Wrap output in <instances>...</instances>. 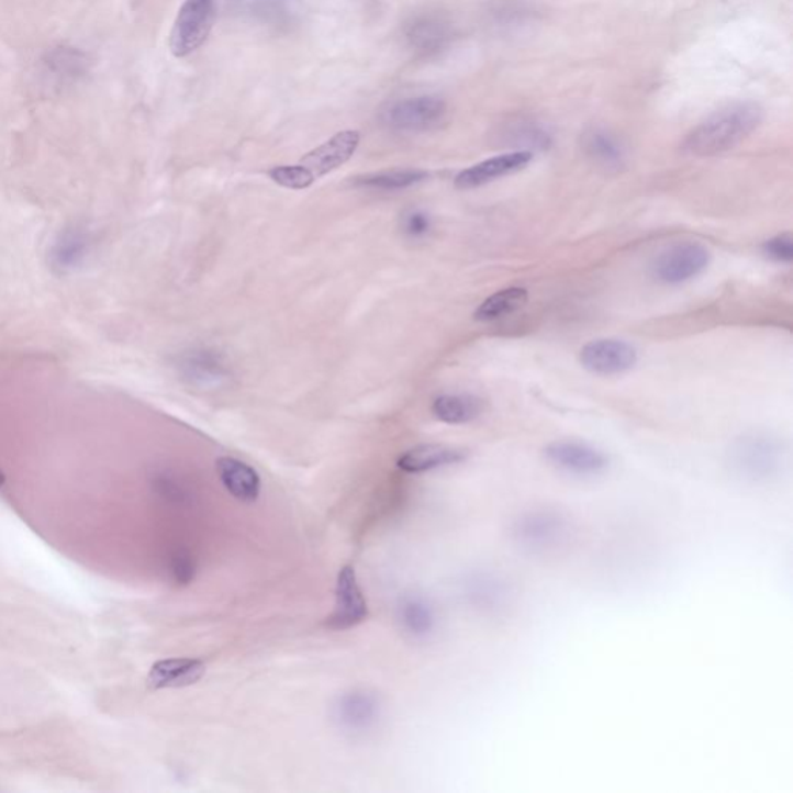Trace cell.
<instances>
[{
  "instance_id": "obj_13",
  "label": "cell",
  "mask_w": 793,
  "mask_h": 793,
  "mask_svg": "<svg viewBox=\"0 0 793 793\" xmlns=\"http://www.w3.org/2000/svg\"><path fill=\"white\" fill-rule=\"evenodd\" d=\"M176 368L183 380L199 388H221L232 377L224 357L210 349H191L180 354Z\"/></svg>"
},
{
  "instance_id": "obj_8",
  "label": "cell",
  "mask_w": 793,
  "mask_h": 793,
  "mask_svg": "<svg viewBox=\"0 0 793 793\" xmlns=\"http://www.w3.org/2000/svg\"><path fill=\"white\" fill-rule=\"evenodd\" d=\"M381 705L379 697L368 691L354 690L342 694L332 705V719L347 735L369 734L379 724Z\"/></svg>"
},
{
  "instance_id": "obj_26",
  "label": "cell",
  "mask_w": 793,
  "mask_h": 793,
  "mask_svg": "<svg viewBox=\"0 0 793 793\" xmlns=\"http://www.w3.org/2000/svg\"><path fill=\"white\" fill-rule=\"evenodd\" d=\"M268 176L279 187L294 191L308 190L316 181L300 164L277 166L268 171Z\"/></svg>"
},
{
  "instance_id": "obj_12",
  "label": "cell",
  "mask_w": 793,
  "mask_h": 793,
  "mask_svg": "<svg viewBox=\"0 0 793 793\" xmlns=\"http://www.w3.org/2000/svg\"><path fill=\"white\" fill-rule=\"evenodd\" d=\"M361 135L358 131H342L334 137L315 147L311 153L301 158L300 165L313 179L319 180L326 174L342 168L343 165L353 158L355 150L360 145Z\"/></svg>"
},
{
  "instance_id": "obj_2",
  "label": "cell",
  "mask_w": 793,
  "mask_h": 793,
  "mask_svg": "<svg viewBox=\"0 0 793 793\" xmlns=\"http://www.w3.org/2000/svg\"><path fill=\"white\" fill-rule=\"evenodd\" d=\"M572 534L570 520L552 509H536L524 513L512 528L513 541L524 552L544 555L565 546Z\"/></svg>"
},
{
  "instance_id": "obj_27",
  "label": "cell",
  "mask_w": 793,
  "mask_h": 793,
  "mask_svg": "<svg viewBox=\"0 0 793 793\" xmlns=\"http://www.w3.org/2000/svg\"><path fill=\"white\" fill-rule=\"evenodd\" d=\"M762 252L769 259L775 263L791 264L793 260V239L791 234H780L766 241L762 245Z\"/></svg>"
},
{
  "instance_id": "obj_15",
  "label": "cell",
  "mask_w": 793,
  "mask_h": 793,
  "mask_svg": "<svg viewBox=\"0 0 793 793\" xmlns=\"http://www.w3.org/2000/svg\"><path fill=\"white\" fill-rule=\"evenodd\" d=\"M581 150L595 168L604 172H621L628 165V153L613 132L592 127L581 135Z\"/></svg>"
},
{
  "instance_id": "obj_4",
  "label": "cell",
  "mask_w": 793,
  "mask_h": 793,
  "mask_svg": "<svg viewBox=\"0 0 793 793\" xmlns=\"http://www.w3.org/2000/svg\"><path fill=\"white\" fill-rule=\"evenodd\" d=\"M216 19L214 0H185L174 22L169 48L176 58H185L198 51L210 36Z\"/></svg>"
},
{
  "instance_id": "obj_25",
  "label": "cell",
  "mask_w": 793,
  "mask_h": 793,
  "mask_svg": "<svg viewBox=\"0 0 793 793\" xmlns=\"http://www.w3.org/2000/svg\"><path fill=\"white\" fill-rule=\"evenodd\" d=\"M471 596L483 610L498 611L507 606L510 592L505 581L490 576H481L473 581Z\"/></svg>"
},
{
  "instance_id": "obj_31",
  "label": "cell",
  "mask_w": 793,
  "mask_h": 793,
  "mask_svg": "<svg viewBox=\"0 0 793 793\" xmlns=\"http://www.w3.org/2000/svg\"><path fill=\"white\" fill-rule=\"evenodd\" d=\"M3 483H5V476H3L2 471H0V487H2Z\"/></svg>"
},
{
  "instance_id": "obj_23",
  "label": "cell",
  "mask_w": 793,
  "mask_h": 793,
  "mask_svg": "<svg viewBox=\"0 0 793 793\" xmlns=\"http://www.w3.org/2000/svg\"><path fill=\"white\" fill-rule=\"evenodd\" d=\"M428 179L422 169H388V171L362 174L355 177L354 185L373 191H400Z\"/></svg>"
},
{
  "instance_id": "obj_22",
  "label": "cell",
  "mask_w": 793,
  "mask_h": 793,
  "mask_svg": "<svg viewBox=\"0 0 793 793\" xmlns=\"http://www.w3.org/2000/svg\"><path fill=\"white\" fill-rule=\"evenodd\" d=\"M396 618L406 634L413 637H426L436 626V614L432 604L417 595H407L400 600Z\"/></svg>"
},
{
  "instance_id": "obj_18",
  "label": "cell",
  "mask_w": 793,
  "mask_h": 793,
  "mask_svg": "<svg viewBox=\"0 0 793 793\" xmlns=\"http://www.w3.org/2000/svg\"><path fill=\"white\" fill-rule=\"evenodd\" d=\"M206 673V664L198 659H166L150 668L147 685L154 690L183 689L194 685Z\"/></svg>"
},
{
  "instance_id": "obj_1",
  "label": "cell",
  "mask_w": 793,
  "mask_h": 793,
  "mask_svg": "<svg viewBox=\"0 0 793 793\" xmlns=\"http://www.w3.org/2000/svg\"><path fill=\"white\" fill-rule=\"evenodd\" d=\"M762 109L753 101L727 105L697 124L682 142V153L691 157H715L741 145L758 130Z\"/></svg>"
},
{
  "instance_id": "obj_11",
  "label": "cell",
  "mask_w": 793,
  "mask_h": 793,
  "mask_svg": "<svg viewBox=\"0 0 793 793\" xmlns=\"http://www.w3.org/2000/svg\"><path fill=\"white\" fill-rule=\"evenodd\" d=\"M368 602L353 566H345L339 570L337 588H335V610L327 618V626L331 629H349L360 625L368 618Z\"/></svg>"
},
{
  "instance_id": "obj_14",
  "label": "cell",
  "mask_w": 793,
  "mask_h": 793,
  "mask_svg": "<svg viewBox=\"0 0 793 793\" xmlns=\"http://www.w3.org/2000/svg\"><path fill=\"white\" fill-rule=\"evenodd\" d=\"M534 160V154L526 150H513L501 156L489 158L481 164L470 166L457 174L455 185L459 190H474L483 185L492 183L502 177L512 176L526 169Z\"/></svg>"
},
{
  "instance_id": "obj_7",
  "label": "cell",
  "mask_w": 793,
  "mask_h": 793,
  "mask_svg": "<svg viewBox=\"0 0 793 793\" xmlns=\"http://www.w3.org/2000/svg\"><path fill=\"white\" fill-rule=\"evenodd\" d=\"M448 108L442 98L415 97L396 101L383 113L384 123L400 132L436 130L447 119Z\"/></svg>"
},
{
  "instance_id": "obj_17",
  "label": "cell",
  "mask_w": 793,
  "mask_h": 793,
  "mask_svg": "<svg viewBox=\"0 0 793 793\" xmlns=\"http://www.w3.org/2000/svg\"><path fill=\"white\" fill-rule=\"evenodd\" d=\"M216 470L222 485L234 500L253 504L260 494V478L255 468L242 462L236 457H221L216 462Z\"/></svg>"
},
{
  "instance_id": "obj_9",
  "label": "cell",
  "mask_w": 793,
  "mask_h": 793,
  "mask_svg": "<svg viewBox=\"0 0 793 793\" xmlns=\"http://www.w3.org/2000/svg\"><path fill=\"white\" fill-rule=\"evenodd\" d=\"M546 459L558 470L576 476H599L610 468L602 449L578 440H555L544 449Z\"/></svg>"
},
{
  "instance_id": "obj_19",
  "label": "cell",
  "mask_w": 793,
  "mask_h": 793,
  "mask_svg": "<svg viewBox=\"0 0 793 793\" xmlns=\"http://www.w3.org/2000/svg\"><path fill=\"white\" fill-rule=\"evenodd\" d=\"M406 41L414 51L436 53L451 41V25L444 18L425 14L414 18L405 30Z\"/></svg>"
},
{
  "instance_id": "obj_21",
  "label": "cell",
  "mask_w": 793,
  "mask_h": 793,
  "mask_svg": "<svg viewBox=\"0 0 793 793\" xmlns=\"http://www.w3.org/2000/svg\"><path fill=\"white\" fill-rule=\"evenodd\" d=\"M483 402L470 394H445L433 403V414L448 425H466L482 414Z\"/></svg>"
},
{
  "instance_id": "obj_5",
  "label": "cell",
  "mask_w": 793,
  "mask_h": 793,
  "mask_svg": "<svg viewBox=\"0 0 793 793\" xmlns=\"http://www.w3.org/2000/svg\"><path fill=\"white\" fill-rule=\"evenodd\" d=\"M712 253L701 242H679L664 248L652 263V277L662 284L678 286L699 277L708 267Z\"/></svg>"
},
{
  "instance_id": "obj_6",
  "label": "cell",
  "mask_w": 793,
  "mask_h": 793,
  "mask_svg": "<svg viewBox=\"0 0 793 793\" xmlns=\"http://www.w3.org/2000/svg\"><path fill=\"white\" fill-rule=\"evenodd\" d=\"M96 247V237L86 225L64 226L48 247V266L53 273L69 277L86 267Z\"/></svg>"
},
{
  "instance_id": "obj_30",
  "label": "cell",
  "mask_w": 793,
  "mask_h": 793,
  "mask_svg": "<svg viewBox=\"0 0 793 793\" xmlns=\"http://www.w3.org/2000/svg\"><path fill=\"white\" fill-rule=\"evenodd\" d=\"M267 2H268V0H263V7H259V9H256L255 14H258V16H260V14H263L264 19H267V13H266V3ZM267 11H268V14H273V16L277 19H278V13L279 14L284 13V10L268 9V7H267Z\"/></svg>"
},
{
  "instance_id": "obj_24",
  "label": "cell",
  "mask_w": 793,
  "mask_h": 793,
  "mask_svg": "<svg viewBox=\"0 0 793 793\" xmlns=\"http://www.w3.org/2000/svg\"><path fill=\"white\" fill-rule=\"evenodd\" d=\"M528 300L526 289L521 287H510V289L501 290V292L492 294L479 305L474 312V319L489 323V321L504 319L510 313L520 311Z\"/></svg>"
},
{
  "instance_id": "obj_20",
  "label": "cell",
  "mask_w": 793,
  "mask_h": 793,
  "mask_svg": "<svg viewBox=\"0 0 793 793\" xmlns=\"http://www.w3.org/2000/svg\"><path fill=\"white\" fill-rule=\"evenodd\" d=\"M498 139L505 147H515L516 150H526L534 154V150H544L552 145V135L546 127L535 121L526 119L510 120L502 124L498 131Z\"/></svg>"
},
{
  "instance_id": "obj_28",
  "label": "cell",
  "mask_w": 793,
  "mask_h": 793,
  "mask_svg": "<svg viewBox=\"0 0 793 793\" xmlns=\"http://www.w3.org/2000/svg\"><path fill=\"white\" fill-rule=\"evenodd\" d=\"M429 228H432V221L422 211H411L403 217V230H405L407 236H425V234H428Z\"/></svg>"
},
{
  "instance_id": "obj_16",
  "label": "cell",
  "mask_w": 793,
  "mask_h": 793,
  "mask_svg": "<svg viewBox=\"0 0 793 793\" xmlns=\"http://www.w3.org/2000/svg\"><path fill=\"white\" fill-rule=\"evenodd\" d=\"M467 453L463 449L440 444H423L407 449L396 460V467L410 474L426 473L456 463L463 462Z\"/></svg>"
},
{
  "instance_id": "obj_10",
  "label": "cell",
  "mask_w": 793,
  "mask_h": 793,
  "mask_svg": "<svg viewBox=\"0 0 793 793\" xmlns=\"http://www.w3.org/2000/svg\"><path fill=\"white\" fill-rule=\"evenodd\" d=\"M637 360L636 347L615 338L594 339L580 353L581 366L596 376H618L628 372L637 365Z\"/></svg>"
},
{
  "instance_id": "obj_29",
  "label": "cell",
  "mask_w": 793,
  "mask_h": 793,
  "mask_svg": "<svg viewBox=\"0 0 793 793\" xmlns=\"http://www.w3.org/2000/svg\"><path fill=\"white\" fill-rule=\"evenodd\" d=\"M172 573L180 583H188L191 580L194 568L185 555H177L172 560Z\"/></svg>"
},
{
  "instance_id": "obj_3",
  "label": "cell",
  "mask_w": 793,
  "mask_h": 793,
  "mask_svg": "<svg viewBox=\"0 0 793 793\" xmlns=\"http://www.w3.org/2000/svg\"><path fill=\"white\" fill-rule=\"evenodd\" d=\"M730 460L741 478L750 482H766L780 471L783 447L766 434H750L735 442Z\"/></svg>"
}]
</instances>
